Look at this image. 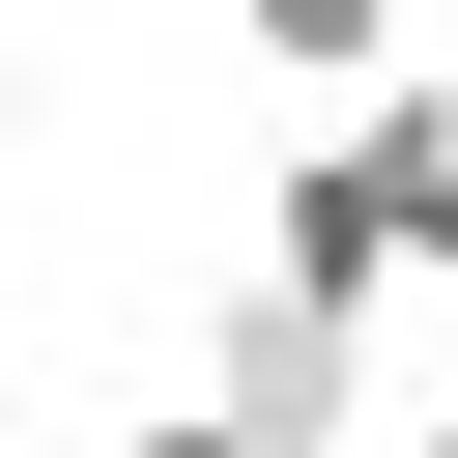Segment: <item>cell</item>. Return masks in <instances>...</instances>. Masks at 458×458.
Masks as SVG:
<instances>
[{"label": "cell", "mask_w": 458, "mask_h": 458, "mask_svg": "<svg viewBox=\"0 0 458 458\" xmlns=\"http://www.w3.org/2000/svg\"><path fill=\"white\" fill-rule=\"evenodd\" d=\"M229 29H258V86H315V114H344V86H401V57H429V0H229Z\"/></svg>", "instance_id": "cell-2"}, {"label": "cell", "mask_w": 458, "mask_h": 458, "mask_svg": "<svg viewBox=\"0 0 458 458\" xmlns=\"http://www.w3.org/2000/svg\"><path fill=\"white\" fill-rule=\"evenodd\" d=\"M172 401H229V429H286V458H315V429H372V315H286V286L229 258V286H200V372H172Z\"/></svg>", "instance_id": "cell-1"}, {"label": "cell", "mask_w": 458, "mask_h": 458, "mask_svg": "<svg viewBox=\"0 0 458 458\" xmlns=\"http://www.w3.org/2000/svg\"><path fill=\"white\" fill-rule=\"evenodd\" d=\"M0 143H29V29H0Z\"/></svg>", "instance_id": "cell-5"}, {"label": "cell", "mask_w": 458, "mask_h": 458, "mask_svg": "<svg viewBox=\"0 0 458 458\" xmlns=\"http://www.w3.org/2000/svg\"><path fill=\"white\" fill-rule=\"evenodd\" d=\"M372 458H458V401H401V429H372Z\"/></svg>", "instance_id": "cell-4"}, {"label": "cell", "mask_w": 458, "mask_h": 458, "mask_svg": "<svg viewBox=\"0 0 458 458\" xmlns=\"http://www.w3.org/2000/svg\"><path fill=\"white\" fill-rule=\"evenodd\" d=\"M114 458H286V429H229V401H143V429H114Z\"/></svg>", "instance_id": "cell-3"}]
</instances>
